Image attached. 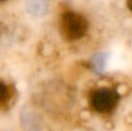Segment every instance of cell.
I'll list each match as a JSON object with an SVG mask.
<instances>
[{
  "instance_id": "1",
  "label": "cell",
  "mask_w": 132,
  "mask_h": 131,
  "mask_svg": "<svg viewBox=\"0 0 132 131\" xmlns=\"http://www.w3.org/2000/svg\"><path fill=\"white\" fill-rule=\"evenodd\" d=\"M88 22L79 13L65 12L60 18V31L67 41H77L86 35Z\"/></svg>"
},
{
  "instance_id": "2",
  "label": "cell",
  "mask_w": 132,
  "mask_h": 131,
  "mask_svg": "<svg viewBox=\"0 0 132 131\" xmlns=\"http://www.w3.org/2000/svg\"><path fill=\"white\" fill-rule=\"evenodd\" d=\"M118 102V94L112 88L102 87L95 89L89 96L92 108L100 114H108L112 111Z\"/></svg>"
},
{
  "instance_id": "3",
  "label": "cell",
  "mask_w": 132,
  "mask_h": 131,
  "mask_svg": "<svg viewBox=\"0 0 132 131\" xmlns=\"http://www.w3.org/2000/svg\"><path fill=\"white\" fill-rule=\"evenodd\" d=\"M12 89L6 83L0 80V107H4L11 101Z\"/></svg>"
},
{
  "instance_id": "4",
  "label": "cell",
  "mask_w": 132,
  "mask_h": 131,
  "mask_svg": "<svg viewBox=\"0 0 132 131\" xmlns=\"http://www.w3.org/2000/svg\"><path fill=\"white\" fill-rule=\"evenodd\" d=\"M128 7H129V9L132 12V0H128Z\"/></svg>"
},
{
  "instance_id": "5",
  "label": "cell",
  "mask_w": 132,
  "mask_h": 131,
  "mask_svg": "<svg viewBox=\"0 0 132 131\" xmlns=\"http://www.w3.org/2000/svg\"><path fill=\"white\" fill-rule=\"evenodd\" d=\"M0 1H5V0H0Z\"/></svg>"
}]
</instances>
